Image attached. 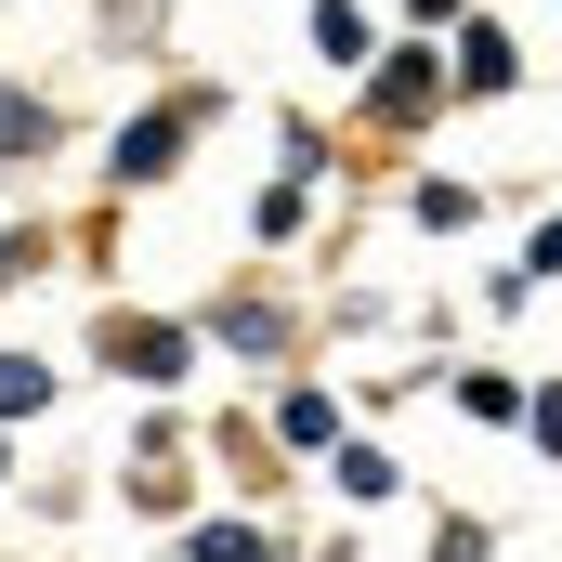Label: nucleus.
<instances>
[{"label":"nucleus","instance_id":"f257e3e1","mask_svg":"<svg viewBox=\"0 0 562 562\" xmlns=\"http://www.w3.org/2000/svg\"><path fill=\"white\" fill-rule=\"evenodd\" d=\"M183 144H196V105H157V119H132V132H119V157H105V170H119V183H157V170H183Z\"/></svg>","mask_w":562,"mask_h":562},{"label":"nucleus","instance_id":"7ed1b4c3","mask_svg":"<svg viewBox=\"0 0 562 562\" xmlns=\"http://www.w3.org/2000/svg\"><path fill=\"white\" fill-rule=\"evenodd\" d=\"M431 92H445V66H431V53H393V66L367 79V105H380V119H431Z\"/></svg>","mask_w":562,"mask_h":562},{"label":"nucleus","instance_id":"f8f14e48","mask_svg":"<svg viewBox=\"0 0 562 562\" xmlns=\"http://www.w3.org/2000/svg\"><path fill=\"white\" fill-rule=\"evenodd\" d=\"M537 276H562V223H537V249H524V288Z\"/></svg>","mask_w":562,"mask_h":562},{"label":"nucleus","instance_id":"1a4fd4ad","mask_svg":"<svg viewBox=\"0 0 562 562\" xmlns=\"http://www.w3.org/2000/svg\"><path fill=\"white\" fill-rule=\"evenodd\" d=\"M458 406H471V419H524V380H497V367H471V380H458Z\"/></svg>","mask_w":562,"mask_h":562},{"label":"nucleus","instance_id":"20e7f679","mask_svg":"<svg viewBox=\"0 0 562 562\" xmlns=\"http://www.w3.org/2000/svg\"><path fill=\"white\" fill-rule=\"evenodd\" d=\"M327 484H340L353 510H380V497L406 484V458H393V445H340V458H327Z\"/></svg>","mask_w":562,"mask_h":562},{"label":"nucleus","instance_id":"4468645a","mask_svg":"<svg viewBox=\"0 0 562 562\" xmlns=\"http://www.w3.org/2000/svg\"><path fill=\"white\" fill-rule=\"evenodd\" d=\"M419 13H458V0H419Z\"/></svg>","mask_w":562,"mask_h":562},{"label":"nucleus","instance_id":"39448f33","mask_svg":"<svg viewBox=\"0 0 562 562\" xmlns=\"http://www.w3.org/2000/svg\"><path fill=\"white\" fill-rule=\"evenodd\" d=\"M119 367H132V380H183L196 340H183V327H119Z\"/></svg>","mask_w":562,"mask_h":562},{"label":"nucleus","instance_id":"423d86ee","mask_svg":"<svg viewBox=\"0 0 562 562\" xmlns=\"http://www.w3.org/2000/svg\"><path fill=\"white\" fill-rule=\"evenodd\" d=\"M276 445H301V458H340V406H327V393H288V406H276Z\"/></svg>","mask_w":562,"mask_h":562},{"label":"nucleus","instance_id":"9b49d317","mask_svg":"<svg viewBox=\"0 0 562 562\" xmlns=\"http://www.w3.org/2000/svg\"><path fill=\"white\" fill-rule=\"evenodd\" d=\"M497 550V537H484V524H471V510H458V524H445V537H431V562H484Z\"/></svg>","mask_w":562,"mask_h":562},{"label":"nucleus","instance_id":"ddd939ff","mask_svg":"<svg viewBox=\"0 0 562 562\" xmlns=\"http://www.w3.org/2000/svg\"><path fill=\"white\" fill-rule=\"evenodd\" d=\"M524 431H537V445L562 458V393H537V406H524Z\"/></svg>","mask_w":562,"mask_h":562},{"label":"nucleus","instance_id":"f03ea898","mask_svg":"<svg viewBox=\"0 0 562 562\" xmlns=\"http://www.w3.org/2000/svg\"><path fill=\"white\" fill-rule=\"evenodd\" d=\"M458 92H510L524 79V53H510V26H458V66H445Z\"/></svg>","mask_w":562,"mask_h":562},{"label":"nucleus","instance_id":"9d476101","mask_svg":"<svg viewBox=\"0 0 562 562\" xmlns=\"http://www.w3.org/2000/svg\"><path fill=\"white\" fill-rule=\"evenodd\" d=\"M26 406H53V367H26V353H0V419H26Z\"/></svg>","mask_w":562,"mask_h":562},{"label":"nucleus","instance_id":"6e6552de","mask_svg":"<svg viewBox=\"0 0 562 562\" xmlns=\"http://www.w3.org/2000/svg\"><path fill=\"white\" fill-rule=\"evenodd\" d=\"M183 562H276V537H262V524H196Z\"/></svg>","mask_w":562,"mask_h":562},{"label":"nucleus","instance_id":"0eeeda50","mask_svg":"<svg viewBox=\"0 0 562 562\" xmlns=\"http://www.w3.org/2000/svg\"><path fill=\"white\" fill-rule=\"evenodd\" d=\"M314 53H327V66H367L380 40H367V13H353V0H314Z\"/></svg>","mask_w":562,"mask_h":562}]
</instances>
